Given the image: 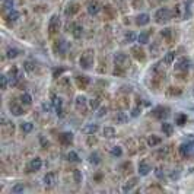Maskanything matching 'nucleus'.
Wrapping results in <instances>:
<instances>
[{"mask_svg":"<svg viewBox=\"0 0 194 194\" xmlns=\"http://www.w3.org/2000/svg\"><path fill=\"white\" fill-rule=\"evenodd\" d=\"M79 66L82 69H85V70H88V69H90L94 66V50L88 48V50L83 51V54L79 58Z\"/></svg>","mask_w":194,"mask_h":194,"instance_id":"nucleus-1","label":"nucleus"},{"mask_svg":"<svg viewBox=\"0 0 194 194\" xmlns=\"http://www.w3.org/2000/svg\"><path fill=\"white\" fill-rule=\"evenodd\" d=\"M178 150H180V155L182 158H188V156H191V155H194L193 153V150H194V139H193V136L190 137V142L182 143V145L178 147Z\"/></svg>","mask_w":194,"mask_h":194,"instance_id":"nucleus-2","label":"nucleus"},{"mask_svg":"<svg viewBox=\"0 0 194 194\" xmlns=\"http://www.w3.org/2000/svg\"><path fill=\"white\" fill-rule=\"evenodd\" d=\"M172 16V12H171L168 7H161V9L156 10V13H155V21H156L158 24H164V22H168Z\"/></svg>","mask_w":194,"mask_h":194,"instance_id":"nucleus-3","label":"nucleus"},{"mask_svg":"<svg viewBox=\"0 0 194 194\" xmlns=\"http://www.w3.org/2000/svg\"><path fill=\"white\" fill-rule=\"evenodd\" d=\"M62 26V21H60V16L58 15H53L51 19H50V24H48V32L51 34H56L58 29Z\"/></svg>","mask_w":194,"mask_h":194,"instance_id":"nucleus-4","label":"nucleus"},{"mask_svg":"<svg viewBox=\"0 0 194 194\" xmlns=\"http://www.w3.org/2000/svg\"><path fill=\"white\" fill-rule=\"evenodd\" d=\"M114 64L118 67V69H124V67L128 66V58H127V54L124 53H117L114 56Z\"/></svg>","mask_w":194,"mask_h":194,"instance_id":"nucleus-5","label":"nucleus"},{"mask_svg":"<svg viewBox=\"0 0 194 194\" xmlns=\"http://www.w3.org/2000/svg\"><path fill=\"white\" fill-rule=\"evenodd\" d=\"M190 67H191V60H190L188 57H181L180 60L175 63V69H177V70L185 72V70H188Z\"/></svg>","mask_w":194,"mask_h":194,"instance_id":"nucleus-6","label":"nucleus"},{"mask_svg":"<svg viewBox=\"0 0 194 194\" xmlns=\"http://www.w3.org/2000/svg\"><path fill=\"white\" fill-rule=\"evenodd\" d=\"M9 85L10 86H16L18 85V82L21 81V73H19L18 67H13L12 70L9 72Z\"/></svg>","mask_w":194,"mask_h":194,"instance_id":"nucleus-7","label":"nucleus"},{"mask_svg":"<svg viewBox=\"0 0 194 194\" xmlns=\"http://www.w3.org/2000/svg\"><path fill=\"white\" fill-rule=\"evenodd\" d=\"M90 83V77L86 75H81V76H76V85L77 88H81V89H86Z\"/></svg>","mask_w":194,"mask_h":194,"instance_id":"nucleus-8","label":"nucleus"},{"mask_svg":"<svg viewBox=\"0 0 194 194\" xmlns=\"http://www.w3.org/2000/svg\"><path fill=\"white\" fill-rule=\"evenodd\" d=\"M132 54H133V57H134L136 60H140V62H145V58H146V56H145V51H143V48L140 47V44H139V45H134V47H132Z\"/></svg>","mask_w":194,"mask_h":194,"instance_id":"nucleus-9","label":"nucleus"},{"mask_svg":"<svg viewBox=\"0 0 194 194\" xmlns=\"http://www.w3.org/2000/svg\"><path fill=\"white\" fill-rule=\"evenodd\" d=\"M86 10H88V13L89 15H98L101 12V5L98 3V2H95V0H92V2H89L88 3V6H86Z\"/></svg>","mask_w":194,"mask_h":194,"instance_id":"nucleus-10","label":"nucleus"},{"mask_svg":"<svg viewBox=\"0 0 194 194\" xmlns=\"http://www.w3.org/2000/svg\"><path fill=\"white\" fill-rule=\"evenodd\" d=\"M69 47H70V45H69V43H67V41H64V39H60V41L56 44L54 50H56V53H58L60 56H64V54H66V51L69 50Z\"/></svg>","mask_w":194,"mask_h":194,"instance_id":"nucleus-11","label":"nucleus"},{"mask_svg":"<svg viewBox=\"0 0 194 194\" xmlns=\"http://www.w3.org/2000/svg\"><path fill=\"white\" fill-rule=\"evenodd\" d=\"M41 166H43V161H41V158H34L31 159L28 165V171L29 172H32V171H39L41 169Z\"/></svg>","mask_w":194,"mask_h":194,"instance_id":"nucleus-12","label":"nucleus"},{"mask_svg":"<svg viewBox=\"0 0 194 194\" xmlns=\"http://www.w3.org/2000/svg\"><path fill=\"white\" fill-rule=\"evenodd\" d=\"M60 142H62V145H64V146H69V145H72L73 143V134H72L70 132H64L60 134Z\"/></svg>","mask_w":194,"mask_h":194,"instance_id":"nucleus-13","label":"nucleus"},{"mask_svg":"<svg viewBox=\"0 0 194 194\" xmlns=\"http://www.w3.org/2000/svg\"><path fill=\"white\" fill-rule=\"evenodd\" d=\"M43 181H44V185H45L47 188H51V187H54V184H56V177H54L53 172H48V174L44 175Z\"/></svg>","mask_w":194,"mask_h":194,"instance_id":"nucleus-14","label":"nucleus"},{"mask_svg":"<svg viewBox=\"0 0 194 194\" xmlns=\"http://www.w3.org/2000/svg\"><path fill=\"white\" fill-rule=\"evenodd\" d=\"M9 109H10V113L13 114L15 117H19V115H22V114H24V108H22V105L16 104V102H12V104L9 105Z\"/></svg>","mask_w":194,"mask_h":194,"instance_id":"nucleus-15","label":"nucleus"},{"mask_svg":"<svg viewBox=\"0 0 194 194\" xmlns=\"http://www.w3.org/2000/svg\"><path fill=\"white\" fill-rule=\"evenodd\" d=\"M79 12V5L76 3V2H72L70 5L66 6V9H64V13L67 15V16H72V15H75Z\"/></svg>","mask_w":194,"mask_h":194,"instance_id":"nucleus-16","label":"nucleus"},{"mask_svg":"<svg viewBox=\"0 0 194 194\" xmlns=\"http://www.w3.org/2000/svg\"><path fill=\"white\" fill-rule=\"evenodd\" d=\"M168 111H169V109L166 108V107H158V108L153 111V115H155L156 118H161V120L166 118V117H168Z\"/></svg>","mask_w":194,"mask_h":194,"instance_id":"nucleus-17","label":"nucleus"},{"mask_svg":"<svg viewBox=\"0 0 194 194\" xmlns=\"http://www.w3.org/2000/svg\"><path fill=\"white\" fill-rule=\"evenodd\" d=\"M149 22H150V16L147 13H140L137 18H136V24H137L139 26H145V25H147Z\"/></svg>","mask_w":194,"mask_h":194,"instance_id":"nucleus-18","label":"nucleus"},{"mask_svg":"<svg viewBox=\"0 0 194 194\" xmlns=\"http://www.w3.org/2000/svg\"><path fill=\"white\" fill-rule=\"evenodd\" d=\"M150 165L149 164H146V162H140L139 164V168H137V171H139V175H142V177H145V175H147L149 172H150Z\"/></svg>","mask_w":194,"mask_h":194,"instance_id":"nucleus-19","label":"nucleus"},{"mask_svg":"<svg viewBox=\"0 0 194 194\" xmlns=\"http://www.w3.org/2000/svg\"><path fill=\"white\" fill-rule=\"evenodd\" d=\"M98 130H99L98 124H86L82 132L85 133V134H88V136H92V134H95V133L98 132Z\"/></svg>","mask_w":194,"mask_h":194,"instance_id":"nucleus-20","label":"nucleus"},{"mask_svg":"<svg viewBox=\"0 0 194 194\" xmlns=\"http://www.w3.org/2000/svg\"><path fill=\"white\" fill-rule=\"evenodd\" d=\"M161 142H162V139L159 137V136H156V134H152V136H149V137H147V146H149V147L158 146V145H159Z\"/></svg>","mask_w":194,"mask_h":194,"instance_id":"nucleus-21","label":"nucleus"},{"mask_svg":"<svg viewBox=\"0 0 194 194\" xmlns=\"http://www.w3.org/2000/svg\"><path fill=\"white\" fill-rule=\"evenodd\" d=\"M85 105H86V98L83 95H79V96H76V101H75V107L76 109H85Z\"/></svg>","mask_w":194,"mask_h":194,"instance_id":"nucleus-22","label":"nucleus"},{"mask_svg":"<svg viewBox=\"0 0 194 194\" xmlns=\"http://www.w3.org/2000/svg\"><path fill=\"white\" fill-rule=\"evenodd\" d=\"M175 56H177L175 51H168L165 54V57H164V63H165L166 66L172 64V63H174V60H175Z\"/></svg>","mask_w":194,"mask_h":194,"instance_id":"nucleus-23","label":"nucleus"},{"mask_svg":"<svg viewBox=\"0 0 194 194\" xmlns=\"http://www.w3.org/2000/svg\"><path fill=\"white\" fill-rule=\"evenodd\" d=\"M136 184H137V178H136V177H134V178H130V180H128L127 182L123 185V188H121V190H123L124 193H127V191H130V190H132Z\"/></svg>","mask_w":194,"mask_h":194,"instance_id":"nucleus-24","label":"nucleus"},{"mask_svg":"<svg viewBox=\"0 0 194 194\" xmlns=\"http://www.w3.org/2000/svg\"><path fill=\"white\" fill-rule=\"evenodd\" d=\"M161 128H162V133H164L165 136H171V134L174 133V126L169 123H162Z\"/></svg>","mask_w":194,"mask_h":194,"instance_id":"nucleus-25","label":"nucleus"},{"mask_svg":"<svg viewBox=\"0 0 194 194\" xmlns=\"http://www.w3.org/2000/svg\"><path fill=\"white\" fill-rule=\"evenodd\" d=\"M137 41L140 45H145V44L149 43V32H146V31H143V32H140L137 35Z\"/></svg>","mask_w":194,"mask_h":194,"instance_id":"nucleus-26","label":"nucleus"},{"mask_svg":"<svg viewBox=\"0 0 194 194\" xmlns=\"http://www.w3.org/2000/svg\"><path fill=\"white\" fill-rule=\"evenodd\" d=\"M102 136L107 137V139L115 137V128L114 127H104V130H102Z\"/></svg>","mask_w":194,"mask_h":194,"instance_id":"nucleus-27","label":"nucleus"},{"mask_svg":"<svg viewBox=\"0 0 194 194\" xmlns=\"http://www.w3.org/2000/svg\"><path fill=\"white\" fill-rule=\"evenodd\" d=\"M89 162L92 164V165H98V164H101V155L98 153V152H92L89 155Z\"/></svg>","mask_w":194,"mask_h":194,"instance_id":"nucleus-28","label":"nucleus"},{"mask_svg":"<svg viewBox=\"0 0 194 194\" xmlns=\"http://www.w3.org/2000/svg\"><path fill=\"white\" fill-rule=\"evenodd\" d=\"M168 152H169V147H168V146L161 147V149H158V150L155 152V156H156L158 159H164V158L168 155Z\"/></svg>","mask_w":194,"mask_h":194,"instance_id":"nucleus-29","label":"nucleus"},{"mask_svg":"<svg viewBox=\"0 0 194 194\" xmlns=\"http://www.w3.org/2000/svg\"><path fill=\"white\" fill-rule=\"evenodd\" d=\"M19 18H21V13L18 10H9V13H7V21L9 22H16Z\"/></svg>","mask_w":194,"mask_h":194,"instance_id":"nucleus-30","label":"nucleus"},{"mask_svg":"<svg viewBox=\"0 0 194 194\" xmlns=\"http://www.w3.org/2000/svg\"><path fill=\"white\" fill-rule=\"evenodd\" d=\"M21 54V51H19L18 48H7V51H6V57L7 58H16V57Z\"/></svg>","mask_w":194,"mask_h":194,"instance_id":"nucleus-31","label":"nucleus"},{"mask_svg":"<svg viewBox=\"0 0 194 194\" xmlns=\"http://www.w3.org/2000/svg\"><path fill=\"white\" fill-rule=\"evenodd\" d=\"M134 41H137V35L134 32H127L124 35V43L130 44V43H134Z\"/></svg>","mask_w":194,"mask_h":194,"instance_id":"nucleus-32","label":"nucleus"},{"mask_svg":"<svg viewBox=\"0 0 194 194\" xmlns=\"http://www.w3.org/2000/svg\"><path fill=\"white\" fill-rule=\"evenodd\" d=\"M51 104H53V107H54L56 109H58V108H62V107H63V99L60 98V96H56V95H53Z\"/></svg>","mask_w":194,"mask_h":194,"instance_id":"nucleus-33","label":"nucleus"},{"mask_svg":"<svg viewBox=\"0 0 194 194\" xmlns=\"http://www.w3.org/2000/svg\"><path fill=\"white\" fill-rule=\"evenodd\" d=\"M7 85H9V76L2 75L0 76V88H2V90H6Z\"/></svg>","mask_w":194,"mask_h":194,"instance_id":"nucleus-34","label":"nucleus"},{"mask_svg":"<svg viewBox=\"0 0 194 194\" xmlns=\"http://www.w3.org/2000/svg\"><path fill=\"white\" fill-rule=\"evenodd\" d=\"M21 130H22L24 133H31L34 130V124L28 123V121H25V123L21 124Z\"/></svg>","mask_w":194,"mask_h":194,"instance_id":"nucleus-35","label":"nucleus"},{"mask_svg":"<svg viewBox=\"0 0 194 194\" xmlns=\"http://www.w3.org/2000/svg\"><path fill=\"white\" fill-rule=\"evenodd\" d=\"M21 102L24 105H31L32 104V96L29 94H22L21 95Z\"/></svg>","mask_w":194,"mask_h":194,"instance_id":"nucleus-36","label":"nucleus"},{"mask_svg":"<svg viewBox=\"0 0 194 194\" xmlns=\"http://www.w3.org/2000/svg\"><path fill=\"white\" fill-rule=\"evenodd\" d=\"M127 120H128L127 114H124V113H118V114H117V117H115V121H117L118 124L127 123Z\"/></svg>","mask_w":194,"mask_h":194,"instance_id":"nucleus-37","label":"nucleus"},{"mask_svg":"<svg viewBox=\"0 0 194 194\" xmlns=\"http://www.w3.org/2000/svg\"><path fill=\"white\" fill-rule=\"evenodd\" d=\"M73 37L75 38H81L82 37V34H83V28H82L81 25H75L73 26Z\"/></svg>","mask_w":194,"mask_h":194,"instance_id":"nucleus-38","label":"nucleus"},{"mask_svg":"<svg viewBox=\"0 0 194 194\" xmlns=\"http://www.w3.org/2000/svg\"><path fill=\"white\" fill-rule=\"evenodd\" d=\"M109 153H111L113 156L120 158L121 155H123V149H121L120 146H113V147H111V150H109Z\"/></svg>","mask_w":194,"mask_h":194,"instance_id":"nucleus-39","label":"nucleus"},{"mask_svg":"<svg viewBox=\"0 0 194 194\" xmlns=\"http://www.w3.org/2000/svg\"><path fill=\"white\" fill-rule=\"evenodd\" d=\"M67 159H69L70 162H79V161H81L79 155H77L76 152H73V150H70L69 153H67Z\"/></svg>","mask_w":194,"mask_h":194,"instance_id":"nucleus-40","label":"nucleus"},{"mask_svg":"<svg viewBox=\"0 0 194 194\" xmlns=\"http://www.w3.org/2000/svg\"><path fill=\"white\" fill-rule=\"evenodd\" d=\"M15 2L13 0H3V9L5 10H13Z\"/></svg>","mask_w":194,"mask_h":194,"instance_id":"nucleus-41","label":"nucleus"},{"mask_svg":"<svg viewBox=\"0 0 194 194\" xmlns=\"http://www.w3.org/2000/svg\"><path fill=\"white\" fill-rule=\"evenodd\" d=\"M24 184L22 182H18V184H15L13 187H12V193H15V194H19V193H22L24 191Z\"/></svg>","mask_w":194,"mask_h":194,"instance_id":"nucleus-42","label":"nucleus"},{"mask_svg":"<svg viewBox=\"0 0 194 194\" xmlns=\"http://www.w3.org/2000/svg\"><path fill=\"white\" fill-rule=\"evenodd\" d=\"M73 178H75L76 184H81V182H82V172H81V171H79V169L73 171Z\"/></svg>","mask_w":194,"mask_h":194,"instance_id":"nucleus-43","label":"nucleus"},{"mask_svg":"<svg viewBox=\"0 0 194 194\" xmlns=\"http://www.w3.org/2000/svg\"><path fill=\"white\" fill-rule=\"evenodd\" d=\"M24 69L28 72V73H32V72L35 70V64H34L32 62H25L24 63Z\"/></svg>","mask_w":194,"mask_h":194,"instance_id":"nucleus-44","label":"nucleus"},{"mask_svg":"<svg viewBox=\"0 0 194 194\" xmlns=\"http://www.w3.org/2000/svg\"><path fill=\"white\" fill-rule=\"evenodd\" d=\"M161 35L164 38H171V37H172V29H171V28H164L161 31Z\"/></svg>","mask_w":194,"mask_h":194,"instance_id":"nucleus-45","label":"nucleus"},{"mask_svg":"<svg viewBox=\"0 0 194 194\" xmlns=\"http://www.w3.org/2000/svg\"><path fill=\"white\" fill-rule=\"evenodd\" d=\"M149 51H150V54H152L153 57H156L158 54H159V47H158L156 44H152L150 48H149Z\"/></svg>","mask_w":194,"mask_h":194,"instance_id":"nucleus-46","label":"nucleus"},{"mask_svg":"<svg viewBox=\"0 0 194 194\" xmlns=\"http://www.w3.org/2000/svg\"><path fill=\"white\" fill-rule=\"evenodd\" d=\"M89 107H90V109H96V108H99V99H96V98L90 99V101H89Z\"/></svg>","mask_w":194,"mask_h":194,"instance_id":"nucleus-47","label":"nucleus"},{"mask_svg":"<svg viewBox=\"0 0 194 194\" xmlns=\"http://www.w3.org/2000/svg\"><path fill=\"white\" fill-rule=\"evenodd\" d=\"M185 121H187L185 114H180V115H178V118H177V124H178V126H184Z\"/></svg>","mask_w":194,"mask_h":194,"instance_id":"nucleus-48","label":"nucleus"},{"mask_svg":"<svg viewBox=\"0 0 194 194\" xmlns=\"http://www.w3.org/2000/svg\"><path fill=\"white\" fill-rule=\"evenodd\" d=\"M155 175H156V178H159V180H164V178H165L164 171H162L161 168H156V169H155Z\"/></svg>","mask_w":194,"mask_h":194,"instance_id":"nucleus-49","label":"nucleus"},{"mask_svg":"<svg viewBox=\"0 0 194 194\" xmlns=\"http://www.w3.org/2000/svg\"><path fill=\"white\" fill-rule=\"evenodd\" d=\"M41 108L44 109V113H50V111H51V104H50V102H43Z\"/></svg>","mask_w":194,"mask_h":194,"instance_id":"nucleus-50","label":"nucleus"},{"mask_svg":"<svg viewBox=\"0 0 194 194\" xmlns=\"http://www.w3.org/2000/svg\"><path fill=\"white\" fill-rule=\"evenodd\" d=\"M171 180H178L180 178V171L178 169H172V172H171Z\"/></svg>","mask_w":194,"mask_h":194,"instance_id":"nucleus-51","label":"nucleus"},{"mask_svg":"<svg viewBox=\"0 0 194 194\" xmlns=\"http://www.w3.org/2000/svg\"><path fill=\"white\" fill-rule=\"evenodd\" d=\"M105 114H107V107H101L98 109V113H96V117H104Z\"/></svg>","mask_w":194,"mask_h":194,"instance_id":"nucleus-52","label":"nucleus"},{"mask_svg":"<svg viewBox=\"0 0 194 194\" xmlns=\"http://www.w3.org/2000/svg\"><path fill=\"white\" fill-rule=\"evenodd\" d=\"M137 115H140V108H133L132 109V117H137Z\"/></svg>","mask_w":194,"mask_h":194,"instance_id":"nucleus-53","label":"nucleus"},{"mask_svg":"<svg viewBox=\"0 0 194 194\" xmlns=\"http://www.w3.org/2000/svg\"><path fill=\"white\" fill-rule=\"evenodd\" d=\"M172 15H174V16H180L181 15V6L180 5L175 6V12H172Z\"/></svg>","mask_w":194,"mask_h":194,"instance_id":"nucleus-54","label":"nucleus"},{"mask_svg":"<svg viewBox=\"0 0 194 194\" xmlns=\"http://www.w3.org/2000/svg\"><path fill=\"white\" fill-rule=\"evenodd\" d=\"M6 123H7L6 117H5V115H2V126H6Z\"/></svg>","mask_w":194,"mask_h":194,"instance_id":"nucleus-55","label":"nucleus"},{"mask_svg":"<svg viewBox=\"0 0 194 194\" xmlns=\"http://www.w3.org/2000/svg\"><path fill=\"white\" fill-rule=\"evenodd\" d=\"M39 140H41V145H43V146H47V145H48V142H47V140H44L43 137L39 139Z\"/></svg>","mask_w":194,"mask_h":194,"instance_id":"nucleus-56","label":"nucleus"}]
</instances>
